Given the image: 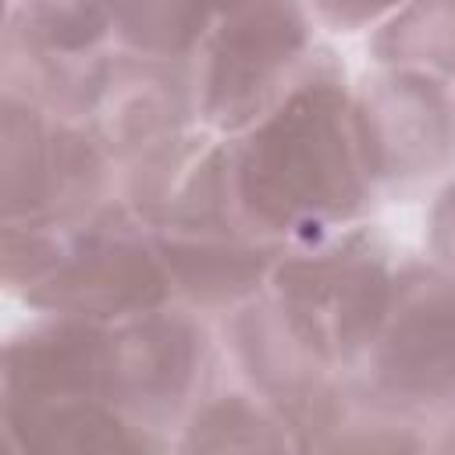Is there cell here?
<instances>
[{
	"label": "cell",
	"instance_id": "cell-1",
	"mask_svg": "<svg viewBox=\"0 0 455 455\" xmlns=\"http://www.w3.org/2000/svg\"><path fill=\"white\" fill-rule=\"evenodd\" d=\"M228 178L238 217L274 245L323 242L366 210L373 174L355 96L331 53L256 128L228 142Z\"/></svg>",
	"mask_w": 455,
	"mask_h": 455
},
{
	"label": "cell",
	"instance_id": "cell-2",
	"mask_svg": "<svg viewBox=\"0 0 455 455\" xmlns=\"http://www.w3.org/2000/svg\"><path fill=\"white\" fill-rule=\"evenodd\" d=\"M4 277L32 306L85 323L156 313L171 295L160 252L124 210L4 224Z\"/></svg>",
	"mask_w": 455,
	"mask_h": 455
},
{
	"label": "cell",
	"instance_id": "cell-3",
	"mask_svg": "<svg viewBox=\"0 0 455 455\" xmlns=\"http://www.w3.org/2000/svg\"><path fill=\"white\" fill-rule=\"evenodd\" d=\"M391 284L384 245L370 231H348L284 252L270 270V306L320 363L338 366L370 348Z\"/></svg>",
	"mask_w": 455,
	"mask_h": 455
},
{
	"label": "cell",
	"instance_id": "cell-4",
	"mask_svg": "<svg viewBox=\"0 0 455 455\" xmlns=\"http://www.w3.org/2000/svg\"><path fill=\"white\" fill-rule=\"evenodd\" d=\"M295 4H245L213 14L199 50L196 107L224 135L256 128L320 60Z\"/></svg>",
	"mask_w": 455,
	"mask_h": 455
},
{
	"label": "cell",
	"instance_id": "cell-5",
	"mask_svg": "<svg viewBox=\"0 0 455 455\" xmlns=\"http://www.w3.org/2000/svg\"><path fill=\"white\" fill-rule=\"evenodd\" d=\"M363 366L373 405L391 412H455V281L444 270L405 267L395 274Z\"/></svg>",
	"mask_w": 455,
	"mask_h": 455
},
{
	"label": "cell",
	"instance_id": "cell-6",
	"mask_svg": "<svg viewBox=\"0 0 455 455\" xmlns=\"http://www.w3.org/2000/svg\"><path fill=\"white\" fill-rule=\"evenodd\" d=\"M4 224L71 220L96 210L103 149L50 107L4 92Z\"/></svg>",
	"mask_w": 455,
	"mask_h": 455
},
{
	"label": "cell",
	"instance_id": "cell-7",
	"mask_svg": "<svg viewBox=\"0 0 455 455\" xmlns=\"http://www.w3.org/2000/svg\"><path fill=\"white\" fill-rule=\"evenodd\" d=\"M206 355L203 331L181 313L156 309L107 327L103 402L146 430L164 427L192 409Z\"/></svg>",
	"mask_w": 455,
	"mask_h": 455
},
{
	"label": "cell",
	"instance_id": "cell-8",
	"mask_svg": "<svg viewBox=\"0 0 455 455\" xmlns=\"http://www.w3.org/2000/svg\"><path fill=\"white\" fill-rule=\"evenodd\" d=\"M355 117L373 185H409L455 153V100L437 75L387 68L355 96Z\"/></svg>",
	"mask_w": 455,
	"mask_h": 455
},
{
	"label": "cell",
	"instance_id": "cell-9",
	"mask_svg": "<svg viewBox=\"0 0 455 455\" xmlns=\"http://www.w3.org/2000/svg\"><path fill=\"white\" fill-rule=\"evenodd\" d=\"M185 110L188 96L174 64L117 53L96 68L78 114L103 153L146 160L181 139Z\"/></svg>",
	"mask_w": 455,
	"mask_h": 455
},
{
	"label": "cell",
	"instance_id": "cell-10",
	"mask_svg": "<svg viewBox=\"0 0 455 455\" xmlns=\"http://www.w3.org/2000/svg\"><path fill=\"white\" fill-rule=\"evenodd\" d=\"M4 423L11 455H156L153 434L100 398H4Z\"/></svg>",
	"mask_w": 455,
	"mask_h": 455
},
{
	"label": "cell",
	"instance_id": "cell-11",
	"mask_svg": "<svg viewBox=\"0 0 455 455\" xmlns=\"http://www.w3.org/2000/svg\"><path fill=\"white\" fill-rule=\"evenodd\" d=\"M288 427L267 398L220 395L192 412L178 455H299Z\"/></svg>",
	"mask_w": 455,
	"mask_h": 455
},
{
	"label": "cell",
	"instance_id": "cell-12",
	"mask_svg": "<svg viewBox=\"0 0 455 455\" xmlns=\"http://www.w3.org/2000/svg\"><path fill=\"white\" fill-rule=\"evenodd\" d=\"M299 455H427L419 437L402 423L331 395L316 412L295 427Z\"/></svg>",
	"mask_w": 455,
	"mask_h": 455
},
{
	"label": "cell",
	"instance_id": "cell-13",
	"mask_svg": "<svg viewBox=\"0 0 455 455\" xmlns=\"http://www.w3.org/2000/svg\"><path fill=\"white\" fill-rule=\"evenodd\" d=\"M210 7H181V4H114V36L124 43V53L146 57V60H185L188 53H199L210 25Z\"/></svg>",
	"mask_w": 455,
	"mask_h": 455
},
{
	"label": "cell",
	"instance_id": "cell-14",
	"mask_svg": "<svg viewBox=\"0 0 455 455\" xmlns=\"http://www.w3.org/2000/svg\"><path fill=\"white\" fill-rule=\"evenodd\" d=\"M377 57L398 71L455 75V4L395 7L373 39Z\"/></svg>",
	"mask_w": 455,
	"mask_h": 455
},
{
	"label": "cell",
	"instance_id": "cell-15",
	"mask_svg": "<svg viewBox=\"0 0 455 455\" xmlns=\"http://www.w3.org/2000/svg\"><path fill=\"white\" fill-rule=\"evenodd\" d=\"M430 249L441 263V270L455 281V181L444 188L430 213Z\"/></svg>",
	"mask_w": 455,
	"mask_h": 455
},
{
	"label": "cell",
	"instance_id": "cell-16",
	"mask_svg": "<svg viewBox=\"0 0 455 455\" xmlns=\"http://www.w3.org/2000/svg\"><path fill=\"white\" fill-rule=\"evenodd\" d=\"M441 455H455V434L444 441V448H441Z\"/></svg>",
	"mask_w": 455,
	"mask_h": 455
}]
</instances>
